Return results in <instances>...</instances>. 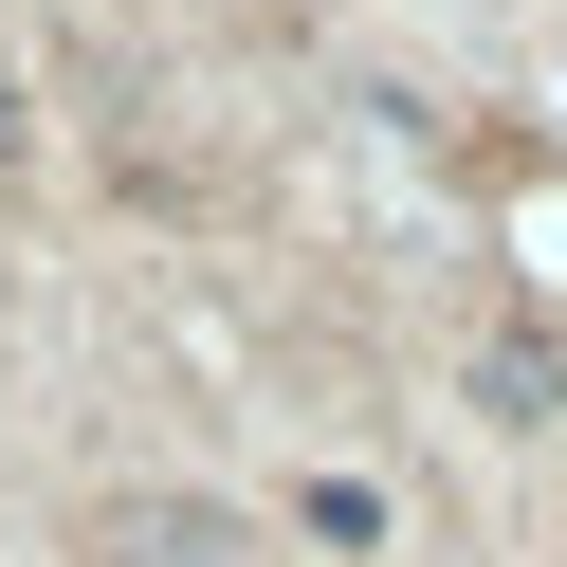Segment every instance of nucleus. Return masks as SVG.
<instances>
[{
    "instance_id": "nucleus-1",
    "label": "nucleus",
    "mask_w": 567,
    "mask_h": 567,
    "mask_svg": "<svg viewBox=\"0 0 567 567\" xmlns=\"http://www.w3.org/2000/svg\"><path fill=\"white\" fill-rule=\"evenodd\" d=\"M92 549H111V567H238V513H202V494H128Z\"/></svg>"
},
{
    "instance_id": "nucleus-2",
    "label": "nucleus",
    "mask_w": 567,
    "mask_h": 567,
    "mask_svg": "<svg viewBox=\"0 0 567 567\" xmlns=\"http://www.w3.org/2000/svg\"><path fill=\"white\" fill-rule=\"evenodd\" d=\"M476 403H494V421H549V348L494 330V348H476Z\"/></svg>"
},
{
    "instance_id": "nucleus-3",
    "label": "nucleus",
    "mask_w": 567,
    "mask_h": 567,
    "mask_svg": "<svg viewBox=\"0 0 567 567\" xmlns=\"http://www.w3.org/2000/svg\"><path fill=\"white\" fill-rule=\"evenodd\" d=\"M0 128H19V74H0Z\"/></svg>"
}]
</instances>
